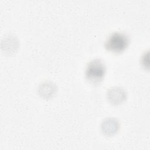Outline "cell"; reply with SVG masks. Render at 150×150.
<instances>
[{"label": "cell", "mask_w": 150, "mask_h": 150, "mask_svg": "<svg viewBox=\"0 0 150 150\" xmlns=\"http://www.w3.org/2000/svg\"><path fill=\"white\" fill-rule=\"evenodd\" d=\"M129 38L124 33L116 32L111 33L105 42V49L115 53L124 51L129 45Z\"/></svg>", "instance_id": "cell-2"}, {"label": "cell", "mask_w": 150, "mask_h": 150, "mask_svg": "<svg viewBox=\"0 0 150 150\" xmlns=\"http://www.w3.org/2000/svg\"><path fill=\"white\" fill-rule=\"evenodd\" d=\"M55 91V86L51 82L42 83L39 87V93L44 97H50Z\"/></svg>", "instance_id": "cell-5"}, {"label": "cell", "mask_w": 150, "mask_h": 150, "mask_svg": "<svg viewBox=\"0 0 150 150\" xmlns=\"http://www.w3.org/2000/svg\"><path fill=\"white\" fill-rule=\"evenodd\" d=\"M107 97L112 104H118L125 100L127 95L123 88L119 87H114L107 91Z\"/></svg>", "instance_id": "cell-3"}, {"label": "cell", "mask_w": 150, "mask_h": 150, "mask_svg": "<svg viewBox=\"0 0 150 150\" xmlns=\"http://www.w3.org/2000/svg\"><path fill=\"white\" fill-rule=\"evenodd\" d=\"M120 127L119 122L115 118H108L103 121L101 129L102 132L107 136H111L115 134Z\"/></svg>", "instance_id": "cell-4"}, {"label": "cell", "mask_w": 150, "mask_h": 150, "mask_svg": "<svg viewBox=\"0 0 150 150\" xmlns=\"http://www.w3.org/2000/svg\"><path fill=\"white\" fill-rule=\"evenodd\" d=\"M106 71V67L104 62L96 59L87 64L85 76L86 79L93 84H98L103 80Z\"/></svg>", "instance_id": "cell-1"}]
</instances>
